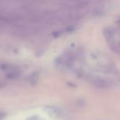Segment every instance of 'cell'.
Wrapping results in <instances>:
<instances>
[{
    "label": "cell",
    "instance_id": "cell-1",
    "mask_svg": "<svg viewBox=\"0 0 120 120\" xmlns=\"http://www.w3.org/2000/svg\"><path fill=\"white\" fill-rule=\"evenodd\" d=\"M104 35L111 49L120 55V29L109 27L105 30Z\"/></svg>",
    "mask_w": 120,
    "mask_h": 120
},
{
    "label": "cell",
    "instance_id": "cell-2",
    "mask_svg": "<svg viewBox=\"0 0 120 120\" xmlns=\"http://www.w3.org/2000/svg\"><path fill=\"white\" fill-rule=\"evenodd\" d=\"M4 117V113H0V120L2 119Z\"/></svg>",
    "mask_w": 120,
    "mask_h": 120
},
{
    "label": "cell",
    "instance_id": "cell-3",
    "mask_svg": "<svg viewBox=\"0 0 120 120\" xmlns=\"http://www.w3.org/2000/svg\"><path fill=\"white\" fill-rule=\"evenodd\" d=\"M2 81H0V86H2Z\"/></svg>",
    "mask_w": 120,
    "mask_h": 120
}]
</instances>
